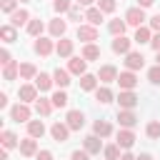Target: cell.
<instances>
[{
	"mask_svg": "<svg viewBox=\"0 0 160 160\" xmlns=\"http://www.w3.org/2000/svg\"><path fill=\"white\" fill-rule=\"evenodd\" d=\"M10 118H12L15 122H30V108H28L25 102H18V105H12Z\"/></svg>",
	"mask_w": 160,
	"mask_h": 160,
	"instance_id": "cell-1",
	"label": "cell"
},
{
	"mask_svg": "<svg viewBox=\"0 0 160 160\" xmlns=\"http://www.w3.org/2000/svg\"><path fill=\"white\" fill-rule=\"evenodd\" d=\"M78 40H82L85 45H90L92 40H98V28L95 25H80L78 28Z\"/></svg>",
	"mask_w": 160,
	"mask_h": 160,
	"instance_id": "cell-2",
	"label": "cell"
},
{
	"mask_svg": "<svg viewBox=\"0 0 160 160\" xmlns=\"http://www.w3.org/2000/svg\"><path fill=\"white\" fill-rule=\"evenodd\" d=\"M118 102H120L122 110H132V108L138 105V95H135L132 90H122V92L118 95Z\"/></svg>",
	"mask_w": 160,
	"mask_h": 160,
	"instance_id": "cell-3",
	"label": "cell"
},
{
	"mask_svg": "<svg viewBox=\"0 0 160 160\" xmlns=\"http://www.w3.org/2000/svg\"><path fill=\"white\" fill-rule=\"evenodd\" d=\"M50 135H52V140H58V142H65V140H68V135H70V128H68V122H52V128H50Z\"/></svg>",
	"mask_w": 160,
	"mask_h": 160,
	"instance_id": "cell-4",
	"label": "cell"
},
{
	"mask_svg": "<svg viewBox=\"0 0 160 160\" xmlns=\"http://www.w3.org/2000/svg\"><path fill=\"white\" fill-rule=\"evenodd\" d=\"M142 20H145V12H142V8H130V10L125 12V22H128V25H135V28H140V25H142Z\"/></svg>",
	"mask_w": 160,
	"mask_h": 160,
	"instance_id": "cell-5",
	"label": "cell"
},
{
	"mask_svg": "<svg viewBox=\"0 0 160 160\" xmlns=\"http://www.w3.org/2000/svg\"><path fill=\"white\" fill-rule=\"evenodd\" d=\"M115 82H120V88L122 90H132L135 85H138V78H135V72L132 70H125V72H120L118 75V80Z\"/></svg>",
	"mask_w": 160,
	"mask_h": 160,
	"instance_id": "cell-6",
	"label": "cell"
},
{
	"mask_svg": "<svg viewBox=\"0 0 160 160\" xmlns=\"http://www.w3.org/2000/svg\"><path fill=\"white\" fill-rule=\"evenodd\" d=\"M65 120H68V128H70V130H80V128L85 125V115H82L80 110H70Z\"/></svg>",
	"mask_w": 160,
	"mask_h": 160,
	"instance_id": "cell-7",
	"label": "cell"
},
{
	"mask_svg": "<svg viewBox=\"0 0 160 160\" xmlns=\"http://www.w3.org/2000/svg\"><path fill=\"white\" fill-rule=\"evenodd\" d=\"M125 65H128V70H140V68L145 65L142 52H128V55H125Z\"/></svg>",
	"mask_w": 160,
	"mask_h": 160,
	"instance_id": "cell-8",
	"label": "cell"
},
{
	"mask_svg": "<svg viewBox=\"0 0 160 160\" xmlns=\"http://www.w3.org/2000/svg\"><path fill=\"white\" fill-rule=\"evenodd\" d=\"M112 52H118V55H128V52H130V40H128L125 35L115 38V40H112Z\"/></svg>",
	"mask_w": 160,
	"mask_h": 160,
	"instance_id": "cell-9",
	"label": "cell"
},
{
	"mask_svg": "<svg viewBox=\"0 0 160 160\" xmlns=\"http://www.w3.org/2000/svg\"><path fill=\"white\" fill-rule=\"evenodd\" d=\"M98 78L102 82H112V80H118V68L115 65H102L100 72H98Z\"/></svg>",
	"mask_w": 160,
	"mask_h": 160,
	"instance_id": "cell-10",
	"label": "cell"
},
{
	"mask_svg": "<svg viewBox=\"0 0 160 160\" xmlns=\"http://www.w3.org/2000/svg\"><path fill=\"white\" fill-rule=\"evenodd\" d=\"M118 122H120L122 128H128V130H130V128L138 122V118H135V112H132V110H120V112H118Z\"/></svg>",
	"mask_w": 160,
	"mask_h": 160,
	"instance_id": "cell-11",
	"label": "cell"
},
{
	"mask_svg": "<svg viewBox=\"0 0 160 160\" xmlns=\"http://www.w3.org/2000/svg\"><path fill=\"white\" fill-rule=\"evenodd\" d=\"M132 142H135V132H132V130H128V128H125V130H120V132H118V145H120V148H125V150H128V148H132Z\"/></svg>",
	"mask_w": 160,
	"mask_h": 160,
	"instance_id": "cell-12",
	"label": "cell"
},
{
	"mask_svg": "<svg viewBox=\"0 0 160 160\" xmlns=\"http://www.w3.org/2000/svg\"><path fill=\"white\" fill-rule=\"evenodd\" d=\"M18 95H20L22 102H32V100H38V88L35 85H22Z\"/></svg>",
	"mask_w": 160,
	"mask_h": 160,
	"instance_id": "cell-13",
	"label": "cell"
},
{
	"mask_svg": "<svg viewBox=\"0 0 160 160\" xmlns=\"http://www.w3.org/2000/svg\"><path fill=\"white\" fill-rule=\"evenodd\" d=\"M25 22H30L28 10H15V12L10 15V25H12V28H20V25H25Z\"/></svg>",
	"mask_w": 160,
	"mask_h": 160,
	"instance_id": "cell-14",
	"label": "cell"
},
{
	"mask_svg": "<svg viewBox=\"0 0 160 160\" xmlns=\"http://www.w3.org/2000/svg\"><path fill=\"white\" fill-rule=\"evenodd\" d=\"M35 52H38V55H50V52H52V40L38 38V40H35Z\"/></svg>",
	"mask_w": 160,
	"mask_h": 160,
	"instance_id": "cell-15",
	"label": "cell"
},
{
	"mask_svg": "<svg viewBox=\"0 0 160 160\" xmlns=\"http://www.w3.org/2000/svg\"><path fill=\"white\" fill-rule=\"evenodd\" d=\"M52 82H55L58 88H68V85H70V72H68V70H60V68H58V70L52 72Z\"/></svg>",
	"mask_w": 160,
	"mask_h": 160,
	"instance_id": "cell-16",
	"label": "cell"
},
{
	"mask_svg": "<svg viewBox=\"0 0 160 160\" xmlns=\"http://www.w3.org/2000/svg\"><path fill=\"white\" fill-rule=\"evenodd\" d=\"M20 152H22L25 158H30V155H38V142H35V138H28V140H22V142H20Z\"/></svg>",
	"mask_w": 160,
	"mask_h": 160,
	"instance_id": "cell-17",
	"label": "cell"
},
{
	"mask_svg": "<svg viewBox=\"0 0 160 160\" xmlns=\"http://www.w3.org/2000/svg\"><path fill=\"white\" fill-rule=\"evenodd\" d=\"M85 20H88L90 25H95V28H98V25L102 22V10H100V8H88V12H85Z\"/></svg>",
	"mask_w": 160,
	"mask_h": 160,
	"instance_id": "cell-18",
	"label": "cell"
},
{
	"mask_svg": "<svg viewBox=\"0 0 160 160\" xmlns=\"http://www.w3.org/2000/svg\"><path fill=\"white\" fill-rule=\"evenodd\" d=\"M28 132H30V138H42V135H45L42 120H30V122H28Z\"/></svg>",
	"mask_w": 160,
	"mask_h": 160,
	"instance_id": "cell-19",
	"label": "cell"
},
{
	"mask_svg": "<svg viewBox=\"0 0 160 160\" xmlns=\"http://www.w3.org/2000/svg\"><path fill=\"white\" fill-rule=\"evenodd\" d=\"M92 130H95V135H98V138H108V135L112 132V125H110V122H105V120H95Z\"/></svg>",
	"mask_w": 160,
	"mask_h": 160,
	"instance_id": "cell-20",
	"label": "cell"
},
{
	"mask_svg": "<svg viewBox=\"0 0 160 160\" xmlns=\"http://www.w3.org/2000/svg\"><path fill=\"white\" fill-rule=\"evenodd\" d=\"M48 28H50V35H52V38H62L68 25H65V20H50Z\"/></svg>",
	"mask_w": 160,
	"mask_h": 160,
	"instance_id": "cell-21",
	"label": "cell"
},
{
	"mask_svg": "<svg viewBox=\"0 0 160 160\" xmlns=\"http://www.w3.org/2000/svg\"><path fill=\"white\" fill-rule=\"evenodd\" d=\"M85 62H88L85 58H72V60H70V72L82 78V75H85Z\"/></svg>",
	"mask_w": 160,
	"mask_h": 160,
	"instance_id": "cell-22",
	"label": "cell"
},
{
	"mask_svg": "<svg viewBox=\"0 0 160 160\" xmlns=\"http://www.w3.org/2000/svg\"><path fill=\"white\" fill-rule=\"evenodd\" d=\"M35 88H38L40 92L50 90V88H52V78H50V75H45V72H40V75L35 78Z\"/></svg>",
	"mask_w": 160,
	"mask_h": 160,
	"instance_id": "cell-23",
	"label": "cell"
},
{
	"mask_svg": "<svg viewBox=\"0 0 160 160\" xmlns=\"http://www.w3.org/2000/svg\"><path fill=\"white\" fill-rule=\"evenodd\" d=\"M0 140H2V148H5V150H10V148L20 145V142H18V135H15V132H10V130H2Z\"/></svg>",
	"mask_w": 160,
	"mask_h": 160,
	"instance_id": "cell-24",
	"label": "cell"
},
{
	"mask_svg": "<svg viewBox=\"0 0 160 160\" xmlns=\"http://www.w3.org/2000/svg\"><path fill=\"white\" fill-rule=\"evenodd\" d=\"M100 148H102V145H100V138H98V135H88V138H85V150H88L90 155L100 152Z\"/></svg>",
	"mask_w": 160,
	"mask_h": 160,
	"instance_id": "cell-25",
	"label": "cell"
},
{
	"mask_svg": "<svg viewBox=\"0 0 160 160\" xmlns=\"http://www.w3.org/2000/svg\"><path fill=\"white\" fill-rule=\"evenodd\" d=\"M55 50H58L60 58H70V52H72V40H58Z\"/></svg>",
	"mask_w": 160,
	"mask_h": 160,
	"instance_id": "cell-26",
	"label": "cell"
},
{
	"mask_svg": "<svg viewBox=\"0 0 160 160\" xmlns=\"http://www.w3.org/2000/svg\"><path fill=\"white\" fill-rule=\"evenodd\" d=\"M125 20H110V25H108V30L115 35V38H120V35H125Z\"/></svg>",
	"mask_w": 160,
	"mask_h": 160,
	"instance_id": "cell-27",
	"label": "cell"
},
{
	"mask_svg": "<svg viewBox=\"0 0 160 160\" xmlns=\"http://www.w3.org/2000/svg\"><path fill=\"white\" fill-rule=\"evenodd\" d=\"M0 38H2L5 42H15V40H18V32H15L12 25H2V28H0Z\"/></svg>",
	"mask_w": 160,
	"mask_h": 160,
	"instance_id": "cell-28",
	"label": "cell"
},
{
	"mask_svg": "<svg viewBox=\"0 0 160 160\" xmlns=\"http://www.w3.org/2000/svg\"><path fill=\"white\" fill-rule=\"evenodd\" d=\"M82 58H85V60H98V58H100V48H98L95 42L85 45V48H82Z\"/></svg>",
	"mask_w": 160,
	"mask_h": 160,
	"instance_id": "cell-29",
	"label": "cell"
},
{
	"mask_svg": "<svg viewBox=\"0 0 160 160\" xmlns=\"http://www.w3.org/2000/svg\"><path fill=\"white\" fill-rule=\"evenodd\" d=\"M18 75H20V65H18V62H8L5 70H2V78H5V80H15Z\"/></svg>",
	"mask_w": 160,
	"mask_h": 160,
	"instance_id": "cell-30",
	"label": "cell"
},
{
	"mask_svg": "<svg viewBox=\"0 0 160 160\" xmlns=\"http://www.w3.org/2000/svg\"><path fill=\"white\" fill-rule=\"evenodd\" d=\"M150 40H152V35H150V30L140 25V28L135 30V42H140V45H145V42H150Z\"/></svg>",
	"mask_w": 160,
	"mask_h": 160,
	"instance_id": "cell-31",
	"label": "cell"
},
{
	"mask_svg": "<svg viewBox=\"0 0 160 160\" xmlns=\"http://www.w3.org/2000/svg\"><path fill=\"white\" fill-rule=\"evenodd\" d=\"M35 72H38V70H35V65H32V62H22V65H20V78H25V80L38 78Z\"/></svg>",
	"mask_w": 160,
	"mask_h": 160,
	"instance_id": "cell-32",
	"label": "cell"
},
{
	"mask_svg": "<svg viewBox=\"0 0 160 160\" xmlns=\"http://www.w3.org/2000/svg\"><path fill=\"white\" fill-rule=\"evenodd\" d=\"M35 110H38V115H42V118H45V115H50L52 102H48V100H42V98H40V100H35Z\"/></svg>",
	"mask_w": 160,
	"mask_h": 160,
	"instance_id": "cell-33",
	"label": "cell"
},
{
	"mask_svg": "<svg viewBox=\"0 0 160 160\" xmlns=\"http://www.w3.org/2000/svg\"><path fill=\"white\" fill-rule=\"evenodd\" d=\"M120 145H108V148H102V155H105V160H120V150H118Z\"/></svg>",
	"mask_w": 160,
	"mask_h": 160,
	"instance_id": "cell-34",
	"label": "cell"
},
{
	"mask_svg": "<svg viewBox=\"0 0 160 160\" xmlns=\"http://www.w3.org/2000/svg\"><path fill=\"white\" fill-rule=\"evenodd\" d=\"M95 80H98L95 75H88V72H85V75L80 78V88H82V90H95Z\"/></svg>",
	"mask_w": 160,
	"mask_h": 160,
	"instance_id": "cell-35",
	"label": "cell"
},
{
	"mask_svg": "<svg viewBox=\"0 0 160 160\" xmlns=\"http://www.w3.org/2000/svg\"><path fill=\"white\" fill-rule=\"evenodd\" d=\"M95 98H98V102H102V105H108V102H112V92H110L108 88H100V90L95 92Z\"/></svg>",
	"mask_w": 160,
	"mask_h": 160,
	"instance_id": "cell-36",
	"label": "cell"
},
{
	"mask_svg": "<svg viewBox=\"0 0 160 160\" xmlns=\"http://www.w3.org/2000/svg\"><path fill=\"white\" fill-rule=\"evenodd\" d=\"M145 132H148V138H160V120H152V122H148V128H145Z\"/></svg>",
	"mask_w": 160,
	"mask_h": 160,
	"instance_id": "cell-37",
	"label": "cell"
},
{
	"mask_svg": "<svg viewBox=\"0 0 160 160\" xmlns=\"http://www.w3.org/2000/svg\"><path fill=\"white\" fill-rule=\"evenodd\" d=\"M50 100H52V105H55V108H65V105H68V95H65V92H60V90H58Z\"/></svg>",
	"mask_w": 160,
	"mask_h": 160,
	"instance_id": "cell-38",
	"label": "cell"
},
{
	"mask_svg": "<svg viewBox=\"0 0 160 160\" xmlns=\"http://www.w3.org/2000/svg\"><path fill=\"white\" fill-rule=\"evenodd\" d=\"M28 32L30 35H40L42 32V20H30L28 22Z\"/></svg>",
	"mask_w": 160,
	"mask_h": 160,
	"instance_id": "cell-39",
	"label": "cell"
},
{
	"mask_svg": "<svg viewBox=\"0 0 160 160\" xmlns=\"http://www.w3.org/2000/svg\"><path fill=\"white\" fill-rule=\"evenodd\" d=\"M98 8L102 12H112L115 10V0H98Z\"/></svg>",
	"mask_w": 160,
	"mask_h": 160,
	"instance_id": "cell-40",
	"label": "cell"
},
{
	"mask_svg": "<svg viewBox=\"0 0 160 160\" xmlns=\"http://www.w3.org/2000/svg\"><path fill=\"white\" fill-rule=\"evenodd\" d=\"M148 78H150V82H155V85H160V65H155V68H150V70H148Z\"/></svg>",
	"mask_w": 160,
	"mask_h": 160,
	"instance_id": "cell-41",
	"label": "cell"
},
{
	"mask_svg": "<svg viewBox=\"0 0 160 160\" xmlns=\"http://www.w3.org/2000/svg\"><path fill=\"white\" fill-rule=\"evenodd\" d=\"M55 10L58 12H70V0H55Z\"/></svg>",
	"mask_w": 160,
	"mask_h": 160,
	"instance_id": "cell-42",
	"label": "cell"
},
{
	"mask_svg": "<svg viewBox=\"0 0 160 160\" xmlns=\"http://www.w3.org/2000/svg\"><path fill=\"white\" fill-rule=\"evenodd\" d=\"M0 8H2V12H15V0H0Z\"/></svg>",
	"mask_w": 160,
	"mask_h": 160,
	"instance_id": "cell-43",
	"label": "cell"
},
{
	"mask_svg": "<svg viewBox=\"0 0 160 160\" xmlns=\"http://www.w3.org/2000/svg\"><path fill=\"white\" fill-rule=\"evenodd\" d=\"M72 160H90V152L88 150H75L72 152Z\"/></svg>",
	"mask_w": 160,
	"mask_h": 160,
	"instance_id": "cell-44",
	"label": "cell"
},
{
	"mask_svg": "<svg viewBox=\"0 0 160 160\" xmlns=\"http://www.w3.org/2000/svg\"><path fill=\"white\" fill-rule=\"evenodd\" d=\"M35 160H52V152H50V150H40V152L35 155Z\"/></svg>",
	"mask_w": 160,
	"mask_h": 160,
	"instance_id": "cell-45",
	"label": "cell"
},
{
	"mask_svg": "<svg viewBox=\"0 0 160 160\" xmlns=\"http://www.w3.org/2000/svg\"><path fill=\"white\" fill-rule=\"evenodd\" d=\"M150 45H152V50H155V52H160V32H158V35H152Z\"/></svg>",
	"mask_w": 160,
	"mask_h": 160,
	"instance_id": "cell-46",
	"label": "cell"
},
{
	"mask_svg": "<svg viewBox=\"0 0 160 160\" xmlns=\"http://www.w3.org/2000/svg\"><path fill=\"white\" fill-rule=\"evenodd\" d=\"M150 28H152L155 32H160V15H155V18H150Z\"/></svg>",
	"mask_w": 160,
	"mask_h": 160,
	"instance_id": "cell-47",
	"label": "cell"
},
{
	"mask_svg": "<svg viewBox=\"0 0 160 160\" xmlns=\"http://www.w3.org/2000/svg\"><path fill=\"white\" fill-rule=\"evenodd\" d=\"M0 62H2V65L12 62V60H10V52H8V50H0Z\"/></svg>",
	"mask_w": 160,
	"mask_h": 160,
	"instance_id": "cell-48",
	"label": "cell"
},
{
	"mask_svg": "<svg viewBox=\"0 0 160 160\" xmlns=\"http://www.w3.org/2000/svg\"><path fill=\"white\" fill-rule=\"evenodd\" d=\"M68 15H70V20H78V18H80V10H78V8H70Z\"/></svg>",
	"mask_w": 160,
	"mask_h": 160,
	"instance_id": "cell-49",
	"label": "cell"
},
{
	"mask_svg": "<svg viewBox=\"0 0 160 160\" xmlns=\"http://www.w3.org/2000/svg\"><path fill=\"white\" fill-rule=\"evenodd\" d=\"M152 2H155V0H138V8H142V10H145V8H150Z\"/></svg>",
	"mask_w": 160,
	"mask_h": 160,
	"instance_id": "cell-50",
	"label": "cell"
},
{
	"mask_svg": "<svg viewBox=\"0 0 160 160\" xmlns=\"http://www.w3.org/2000/svg\"><path fill=\"white\" fill-rule=\"evenodd\" d=\"M5 105H8V95L2 92V95H0V108H5Z\"/></svg>",
	"mask_w": 160,
	"mask_h": 160,
	"instance_id": "cell-51",
	"label": "cell"
},
{
	"mask_svg": "<svg viewBox=\"0 0 160 160\" xmlns=\"http://www.w3.org/2000/svg\"><path fill=\"white\" fill-rule=\"evenodd\" d=\"M120 160H138V158H132L130 152H125V155H120Z\"/></svg>",
	"mask_w": 160,
	"mask_h": 160,
	"instance_id": "cell-52",
	"label": "cell"
},
{
	"mask_svg": "<svg viewBox=\"0 0 160 160\" xmlns=\"http://www.w3.org/2000/svg\"><path fill=\"white\" fill-rule=\"evenodd\" d=\"M0 160H8V150H5V148L0 150Z\"/></svg>",
	"mask_w": 160,
	"mask_h": 160,
	"instance_id": "cell-53",
	"label": "cell"
},
{
	"mask_svg": "<svg viewBox=\"0 0 160 160\" xmlns=\"http://www.w3.org/2000/svg\"><path fill=\"white\" fill-rule=\"evenodd\" d=\"M95 0H78V5H92Z\"/></svg>",
	"mask_w": 160,
	"mask_h": 160,
	"instance_id": "cell-54",
	"label": "cell"
},
{
	"mask_svg": "<svg viewBox=\"0 0 160 160\" xmlns=\"http://www.w3.org/2000/svg\"><path fill=\"white\" fill-rule=\"evenodd\" d=\"M138 160H152V158H150V155H148V152H145V155H140V158H138Z\"/></svg>",
	"mask_w": 160,
	"mask_h": 160,
	"instance_id": "cell-55",
	"label": "cell"
},
{
	"mask_svg": "<svg viewBox=\"0 0 160 160\" xmlns=\"http://www.w3.org/2000/svg\"><path fill=\"white\" fill-rule=\"evenodd\" d=\"M158 65H160V52H158Z\"/></svg>",
	"mask_w": 160,
	"mask_h": 160,
	"instance_id": "cell-56",
	"label": "cell"
},
{
	"mask_svg": "<svg viewBox=\"0 0 160 160\" xmlns=\"http://www.w3.org/2000/svg\"><path fill=\"white\" fill-rule=\"evenodd\" d=\"M20 2H28V0H20Z\"/></svg>",
	"mask_w": 160,
	"mask_h": 160,
	"instance_id": "cell-57",
	"label": "cell"
}]
</instances>
